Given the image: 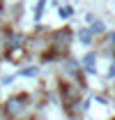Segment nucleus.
Masks as SVG:
<instances>
[{
  "mask_svg": "<svg viewBox=\"0 0 115 120\" xmlns=\"http://www.w3.org/2000/svg\"><path fill=\"white\" fill-rule=\"evenodd\" d=\"M85 67L90 69V72L94 69V56H87V58H85Z\"/></svg>",
  "mask_w": 115,
  "mask_h": 120,
  "instance_id": "4",
  "label": "nucleus"
},
{
  "mask_svg": "<svg viewBox=\"0 0 115 120\" xmlns=\"http://www.w3.org/2000/svg\"><path fill=\"white\" fill-rule=\"evenodd\" d=\"M0 12H2V0H0Z\"/></svg>",
  "mask_w": 115,
  "mask_h": 120,
  "instance_id": "6",
  "label": "nucleus"
},
{
  "mask_svg": "<svg viewBox=\"0 0 115 120\" xmlns=\"http://www.w3.org/2000/svg\"><path fill=\"white\" fill-rule=\"evenodd\" d=\"M60 90H62V102H65V106H67V111L74 113V106L78 104V90L72 88L69 83H62Z\"/></svg>",
  "mask_w": 115,
  "mask_h": 120,
  "instance_id": "2",
  "label": "nucleus"
},
{
  "mask_svg": "<svg viewBox=\"0 0 115 120\" xmlns=\"http://www.w3.org/2000/svg\"><path fill=\"white\" fill-rule=\"evenodd\" d=\"M60 16H72V9H69V7H62V9H60Z\"/></svg>",
  "mask_w": 115,
  "mask_h": 120,
  "instance_id": "5",
  "label": "nucleus"
},
{
  "mask_svg": "<svg viewBox=\"0 0 115 120\" xmlns=\"http://www.w3.org/2000/svg\"><path fill=\"white\" fill-rule=\"evenodd\" d=\"M5 56H7L9 62H16V65H18V62H23V60L28 58V49H25L23 44H9Z\"/></svg>",
  "mask_w": 115,
  "mask_h": 120,
  "instance_id": "3",
  "label": "nucleus"
},
{
  "mask_svg": "<svg viewBox=\"0 0 115 120\" xmlns=\"http://www.w3.org/2000/svg\"><path fill=\"white\" fill-rule=\"evenodd\" d=\"M28 104H30V97H28V95H16V97H9V99L5 102V113H7L9 118L21 120L23 116H25V111H28Z\"/></svg>",
  "mask_w": 115,
  "mask_h": 120,
  "instance_id": "1",
  "label": "nucleus"
}]
</instances>
